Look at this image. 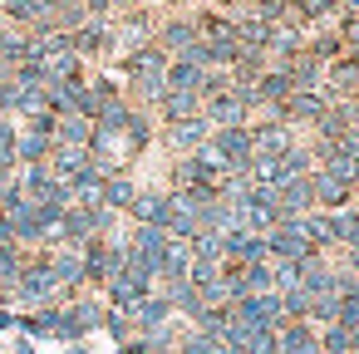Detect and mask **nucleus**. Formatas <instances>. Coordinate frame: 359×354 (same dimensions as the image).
<instances>
[{"mask_svg": "<svg viewBox=\"0 0 359 354\" xmlns=\"http://www.w3.org/2000/svg\"><path fill=\"white\" fill-rule=\"evenodd\" d=\"M222 256H226V266H261V261H271L266 256V236L241 231V226L222 236Z\"/></svg>", "mask_w": 359, "mask_h": 354, "instance_id": "1a4fd4ad", "label": "nucleus"}, {"mask_svg": "<svg viewBox=\"0 0 359 354\" xmlns=\"http://www.w3.org/2000/svg\"><path fill=\"white\" fill-rule=\"evenodd\" d=\"M94 20V6L89 0H55V35H79L84 25Z\"/></svg>", "mask_w": 359, "mask_h": 354, "instance_id": "aec40b11", "label": "nucleus"}, {"mask_svg": "<svg viewBox=\"0 0 359 354\" xmlns=\"http://www.w3.org/2000/svg\"><path fill=\"white\" fill-rule=\"evenodd\" d=\"M266 256H271V261L300 266L305 256H315V246H310V236L300 231V222H280L276 231H266Z\"/></svg>", "mask_w": 359, "mask_h": 354, "instance_id": "423d86ee", "label": "nucleus"}, {"mask_svg": "<svg viewBox=\"0 0 359 354\" xmlns=\"http://www.w3.org/2000/svg\"><path fill=\"white\" fill-rule=\"evenodd\" d=\"M74 295H65L60 290V280H55V271H50V251H30V261H25V271H20V280H15V290L6 295V305L11 310H50V305H69Z\"/></svg>", "mask_w": 359, "mask_h": 354, "instance_id": "f257e3e1", "label": "nucleus"}, {"mask_svg": "<svg viewBox=\"0 0 359 354\" xmlns=\"http://www.w3.org/2000/svg\"><path fill=\"white\" fill-rule=\"evenodd\" d=\"M305 55H310L320 69H330L334 60H344V40H339L334 30H315V35H305Z\"/></svg>", "mask_w": 359, "mask_h": 354, "instance_id": "4be33fe9", "label": "nucleus"}, {"mask_svg": "<svg viewBox=\"0 0 359 354\" xmlns=\"http://www.w3.org/2000/svg\"><path fill=\"white\" fill-rule=\"evenodd\" d=\"M334 325H344V329H359V285L334 295Z\"/></svg>", "mask_w": 359, "mask_h": 354, "instance_id": "2f4dec72", "label": "nucleus"}, {"mask_svg": "<svg viewBox=\"0 0 359 354\" xmlns=\"http://www.w3.org/2000/svg\"><path fill=\"white\" fill-rule=\"evenodd\" d=\"M133 197H138L133 172H114V177H104V197H99V207H104V212H114V217H128Z\"/></svg>", "mask_w": 359, "mask_h": 354, "instance_id": "a211bd4d", "label": "nucleus"}, {"mask_svg": "<svg viewBox=\"0 0 359 354\" xmlns=\"http://www.w3.org/2000/svg\"><path fill=\"white\" fill-rule=\"evenodd\" d=\"M69 45H74V55H79L84 64H99V60L114 55V25H109V20H89L79 35H69Z\"/></svg>", "mask_w": 359, "mask_h": 354, "instance_id": "6e6552de", "label": "nucleus"}, {"mask_svg": "<svg viewBox=\"0 0 359 354\" xmlns=\"http://www.w3.org/2000/svg\"><path fill=\"white\" fill-rule=\"evenodd\" d=\"M271 69H285L295 89H325V69H320V64H315L305 50H300L295 60H285V64H271Z\"/></svg>", "mask_w": 359, "mask_h": 354, "instance_id": "5701e85b", "label": "nucleus"}, {"mask_svg": "<svg viewBox=\"0 0 359 354\" xmlns=\"http://www.w3.org/2000/svg\"><path fill=\"white\" fill-rule=\"evenodd\" d=\"M177 354H226V349H222L212 334H197V329L187 325V329L177 334Z\"/></svg>", "mask_w": 359, "mask_h": 354, "instance_id": "473e14b6", "label": "nucleus"}, {"mask_svg": "<svg viewBox=\"0 0 359 354\" xmlns=\"http://www.w3.org/2000/svg\"><path fill=\"white\" fill-rule=\"evenodd\" d=\"M128 315H133V329H138V334H158V329H168V325L177 320L163 290H153V295H143V300H138V305H133Z\"/></svg>", "mask_w": 359, "mask_h": 354, "instance_id": "9b49d317", "label": "nucleus"}, {"mask_svg": "<svg viewBox=\"0 0 359 354\" xmlns=\"http://www.w3.org/2000/svg\"><path fill=\"white\" fill-rule=\"evenodd\" d=\"M15 320H20V315H15V310H11V305H0V329H11V325H15Z\"/></svg>", "mask_w": 359, "mask_h": 354, "instance_id": "c9c22d12", "label": "nucleus"}, {"mask_svg": "<svg viewBox=\"0 0 359 354\" xmlns=\"http://www.w3.org/2000/svg\"><path fill=\"white\" fill-rule=\"evenodd\" d=\"M320 354H354V329L325 325V329H320Z\"/></svg>", "mask_w": 359, "mask_h": 354, "instance_id": "7c9ffc66", "label": "nucleus"}, {"mask_svg": "<svg viewBox=\"0 0 359 354\" xmlns=\"http://www.w3.org/2000/svg\"><path fill=\"white\" fill-rule=\"evenodd\" d=\"M276 212L280 222H300L305 212H315V197H310V177H290L276 187Z\"/></svg>", "mask_w": 359, "mask_h": 354, "instance_id": "f8f14e48", "label": "nucleus"}, {"mask_svg": "<svg viewBox=\"0 0 359 354\" xmlns=\"http://www.w3.org/2000/svg\"><path fill=\"white\" fill-rule=\"evenodd\" d=\"M163 295H168V305H172V315H182V320H192L197 310H202V295L187 285V280H172V285H158Z\"/></svg>", "mask_w": 359, "mask_h": 354, "instance_id": "bb28decb", "label": "nucleus"}, {"mask_svg": "<svg viewBox=\"0 0 359 354\" xmlns=\"http://www.w3.org/2000/svg\"><path fill=\"white\" fill-rule=\"evenodd\" d=\"M192 261H207V266H226V256H222V236H212V231H197L192 241Z\"/></svg>", "mask_w": 359, "mask_h": 354, "instance_id": "c756f323", "label": "nucleus"}, {"mask_svg": "<svg viewBox=\"0 0 359 354\" xmlns=\"http://www.w3.org/2000/svg\"><path fill=\"white\" fill-rule=\"evenodd\" d=\"M55 143H60V148H84V153H89V143H94V123L79 118V114H69V118L55 123Z\"/></svg>", "mask_w": 359, "mask_h": 354, "instance_id": "b1692460", "label": "nucleus"}, {"mask_svg": "<svg viewBox=\"0 0 359 354\" xmlns=\"http://www.w3.org/2000/svg\"><path fill=\"white\" fill-rule=\"evenodd\" d=\"M202 79H207V69H202L197 60H168L163 89H172V94H197V99H202Z\"/></svg>", "mask_w": 359, "mask_h": 354, "instance_id": "f3484780", "label": "nucleus"}, {"mask_svg": "<svg viewBox=\"0 0 359 354\" xmlns=\"http://www.w3.org/2000/svg\"><path fill=\"white\" fill-rule=\"evenodd\" d=\"M0 305H6V290H0Z\"/></svg>", "mask_w": 359, "mask_h": 354, "instance_id": "4c0bfd02", "label": "nucleus"}, {"mask_svg": "<svg viewBox=\"0 0 359 354\" xmlns=\"http://www.w3.org/2000/svg\"><path fill=\"white\" fill-rule=\"evenodd\" d=\"M295 128L280 123V118H256L251 123V158H285L295 148Z\"/></svg>", "mask_w": 359, "mask_h": 354, "instance_id": "39448f33", "label": "nucleus"}, {"mask_svg": "<svg viewBox=\"0 0 359 354\" xmlns=\"http://www.w3.org/2000/svg\"><path fill=\"white\" fill-rule=\"evenodd\" d=\"M163 133V148L172 153V158H192L197 148H207V138H212V123L207 118H182V123H168V128H158Z\"/></svg>", "mask_w": 359, "mask_h": 354, "instance_id": "0eeeda50", "label": "nucleus"}, {"mask_svg": "<svg viewBox=\"0 0 359 354\" xmlns=\"http://www.w3.org/2000/svg\"><path fill=\"white\" fill-rule=\"evenodd\" d=\"M330 226H334V251H359V212L344 207V212H330Z\"/></svg>", "mask_w": 359, "mask_h": 354, "instance_id": "a878e982", "label": "nucleus"}, {"mask_svg": "<svg viewBox=\"0 0 359 354\" xmlns=\"http://www.w3.org/2000/svg\"><path fill=\"white\" fill-rule=\"evenodd\" d=\"M153 290H158V285H143L138 275L118 271V275L104 285V305H109V310H133V305H138L143 295H153Z\"/></svg>", "mask_w": 359, "mask_h": 354, "instance_id": "dca6fc26", "label": "nucleus"}, {"mask_svg": "<svg viewBox=\"0 0 359 354\" xmlns=\"http://www.w3.org/2000/svg\"><path fill=\"white\" fill-rule=\"evenodd\" d=\"M207 148L222 158L226 172H236V177L251 172V128H212Z\"/></svg>", "mask_w": 359, "mask_h": 354, "instance_id": "7ed1b4c3", "label": "nucleus"}, {"mask_svg": "<svg viewBox=\"0 0 359 354\" xmlns=\"http://www.w3.org/2000/svg\"><path fill=\"white\" fill-rule=\"evenodd\" d=\"M310 197H315V212H344L354 207V187L325 177V172H310Z\"/></svg>", "mask_w": 359, "mask_h": 354, "instance_id": "2eb2a0df", "label": "nucleus"}, {"mask_svg": "<svg viewBox=\"0 0 359 354\" xmlns=\"http://www.w3.org/2000/svg\"><path fill=\"white\" fill-rule=\"evenodd\" d=\"M158 354H177V349H158Z\"/></svg>", "mask_w": 359, "mask_h": 354, "instance_id": "e433bc0d", "label": "nucleus"}, {"mask_svg": "<svg viewBox=\"0 0 359 354\" xmlns=\"http://www.w3.org/2000/svg\"><path fill=\"white\" fill-rule=\"evenodd\" d=\"M15 143H20V123L15 118H0V177H15Z\"/></svg>", "mask_w": 359, "mask_h": 354, "instance_id": "cd10ccee", "label": "nucleus"}, {"mask_svg": "<svg viewBox=\"0 0 359 354\" xmlns=\"http://www.w3.org/2000/svg\"><path fill=\"white\" fill-rule=\"evenodd\" d=\"M84 168H89V153H84V148H60V143H55V153H50V172H55L60 182H74Z\"/></svg>", "mask_w": 359, "mask_h": 354, "instance_id": "393cba45", "label": "nucleus"}, {"mask_svg": "<svg viewBox=\"0 0 359 354\" xmlns=\"http://www.w3.org/2000/svg\"><path fill=\"white\" fill-rule=\"evenodd\" d=\"M168 231H158V226H133L128 231V251L133 256H143V261H153V266H163V251H168Z\"/></svg>", "mask_w": 359, "mask_h": 354, "instance_id": "412c9836", "label": "nucleus"}, {"mask_svg": "<svg viewBox=\"0 0 359 354\" xmlns=\"http://www.w3.org/2000/svg\"><path fill=\"white\" fill-rule=\"evenodd\" d=\"M325 109H330V99H325V89H295L285 104H280V123H290L295 133L305 128V133H315V123L325 118Z\"/></svg>", "mask_w": 359, "mask_h": 354, "instance_id": "20e7f679", "label": "nucleus"}, {"mask_svg": "<svg viewBox=\"0 0 359 354\" xmlns=\"http://www.w3.org/2000/svg\"><path fill=\"white\" fill-rule=\"evenodd\" d=\"M334 153H339V158H349V163H359V128L339 133V138H334Z\"/></svg>", "mask_w": 359, "mask_h": 354, "instance_id": "f704fd0d", "label": "nucleus"}, {"mask_svg": "<svg viewBox=\"0 0 359 354\" xmlns=\"http://www.w3.org/2000/svg\"><path fill=\"white\" fill-rule=\"evenodd\" d=\"M202 118H207L212 128H251V123H256L246 89H226V94L207 99V104H202Z\"/></svg>", "mask_w": 359, "mask_h": 354, "instance_id": "f03ea898", "label": "nucleus"}, {"mask_svg": "<svg viewBox=\"0 0 359 354\" xmlns=\"http://www.w3.org/2000/svg\"><path fill=\"white\" fill-rule=\"evenodd\" d=\"M128 222L133 226H168V187H138L133 207H128Z\"/></svg>", "mask_w": 359, "mask_h": 354, "instance_id": "9d476101", "label": "nucleus"}, {"mask_svg": "<svg viewBox=\"0 0 359 354\" xmlns=\"http://www.w3.org/2000/svg\"><path fill=\"white\" fill-rule=\"evenodd\" d=\"M104 329H109V334H114L118 344H128V339L138 334V329H133V315H128V310H109V315H104Z\"/></svg>", "mask_w": 359, "mask_h": 354, "instance_id": "72a5a7b5", "label": "nucleus"}, {"mask_svg": "<svg viewBox=\"0 0 359 354\" xmlns=\"http://www.w3.org/2000/svg\"><path fill=\"white\" fill-rule=\"evenodd\" d=\"M50 271H55V280H60L65 295H84V290H89V285H84V256H79V251L55 246V251H50Z\"/></svg>", "mask_w": 359, "mask_h": 354, "instance_id": "ddd939ff", "label": "nucleus"}, {"mask_svg": "<svg viewBox=\"0 0 359 354\" xmlns=\"http://www.w3.org/2000/svg\"><path fill=\"white\" fill-rule=\"evenodd\" d=\"M153 118H158V128L182 123V118H202V99H197V94H172V89H163V99L153 104Z\"/></svg>", "mask_w": 359, "mask_h": 354, "instance_id": "4468645a", "label": "nucleus"}, {"mask_svg": "<svg viewBox=\"0 0 359 354\" xmlns=\"http://www.w3.org/2000/svg\"><path fill=\"white\" fill-rule=\"evenodd\" d=\"M276 354H320V329L315 325H280Z\"/></svg>", "mask_w": 359, "mask_h": 354, "instance_id": "6ab92c4d", "label": "nucleus"}, {"mask_svg": "<svg viewBox=\"0 0 359 354\" xmlns=\"http://www.w3.org/2000/svg\"><path fill=\"white\" fill-rule=\"evenodd\" d=\"M0 182H6V177H0Z\"/></svg>", "mask_w": 359, "mask_h": 354, "instance_id": "58836bf2", "label": "nucleus"}, {"mask_svg": "<svg viewBox=\"0 0 359 354\" xmlns=\"http://www.w3.org/2000/svg\"><path fill=\"white\" fill-rule=\"evenodd\" d=\"M25 261H30V251H20V246H0V290H6V295L15 290Z\"/></svg>", "mask_w": 359, "mask_h": 354, "instance_id": "c85d7f7f", "label": "nucleus"}]
</instances>
